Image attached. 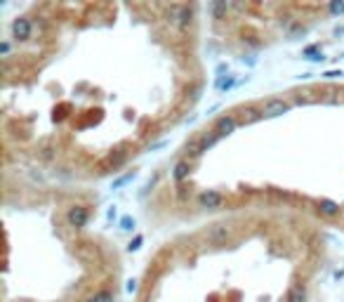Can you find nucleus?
Returning a JSON list of instances; mask_svg holds the SVG:
<instances>
[{"instance_id": "obj_1", "label": "nucleus", "mask_w": 344, "mask_h": 302, "mask_svg": "<svg viewBox=\"0 0 344 302\" xmlns=\"http://www.w3.org/2000/svg\"><path fill=\"white\" fill-rule=\"evenodd\" d=\"M285 111H290V104L283 102V99H269L264 104V109H262L264 116H280V114H285Z\"/></svg>"}, {"instance_id": "obj_2", "label": "nucleus", "mask_w": 344, "mask_h": 302, "mask_svg": "<svg viewBox=\"0 0 344 302\" xmlns=\"http://www.w3.org/2000/svg\"><path fill=\"white\" fill-rule=\"evenodd\" d=\"M87 217H90L87 208H80V206H76V208H71V210H68V222L73 224V227H83V224L87 222Z\"/></svg>"}, {"instance_id": "obj_3", "label": "nucleus", "mask_w": 344, "mask_h": 302, "mask_svg": "<svg viewBox=\"0 0 344 302\" xmlns=\"http://www.w3.org/2000/svg\"><path fill=\"white\" fill-rule=\"evenodd\" d=\"M219 137H222V135H219L217 130H208V132H203V135L198 137V149H200V154H203V151H208V149H210V146L215 144V142H217Z\"/></svg>"}, {"instance_id": "obj_4", "label": "nucleus", "mask_w": 344, "mask_h": 302, "mask_svg": "<svg viewBox=\"0 0 344 302\" xmlns=\"http://www.w3.org/2000/svg\"><path fill=\"white\" fill-rule=\"evenodd\" d=\"M200 206L203 208H217V206H222V194H217V191L200 194Z\"/></svg>"}, {"instance_id": "obj_5", "label": "nucleus", "mask_w": 344, "mask_h": 302, "mask_svg": "<svg viewBox=\"0 0 344 302\" xmlns=\"http://www.w3.org/2000/svg\"><path fill=\"white\" fill-rule=\"evenodd\" d=\"M215 130L219 132V135H229V132H234V130H236V118H234V116H222V118L217 120Z\"/></svg>"}, {"instance_id": "obj_6", "label": "nucleus", "mask_w": 344, "mask_h": 302, "mask_svg": "<svg viewBox=\"0 0 344 302\" xmlns=\"http://www.w3.org/2000/svg\"><path fill=\"white\" fill-rule=\"evenodd\" d=\"M12 31H14V36L17 38H28L31 36V24H28V19H17L14 22V26H12Z\"/></svg>"}, {"instance_id": "obj_7", "label": "nucleus", "mask_w": 344, "mask_h": 302, "mask_svg": "<svg viewBox=\"0 0 344 302\" xmlns=\"http://www.w3.org/2000/svg\"><path fill=\"white\" fill-rule=\"evenodd\" d=\"M208 238L215 241V243H222V241L229 238V229H226L224 224H217V227H212L210 232H208Z\"/></svg>"}, {"instance_id": "obj_8", "label": "nucleus", "mask_w": 344, "mask_h": 302, "mask_svg": "<svg viewBox=\"0 0 344 302\" xmlns=\"http://www.w3.org/2000/svg\"><path fill=\"white\" fill-rule=\"evenodd\" d=\"M240 114H243V123H255V120L264 118V114H262V111H257V109H252V106L243 109Z\"/></svg>"}, {"instance_id": "obj_9", "label": "nucleus", "mask_w": 344, "mask_h": 302, "mask_svg": "<svg viewBox=\"0 0 344 302\" xmlns=\"http://www.w3.org/2000/svg\"><path fill=\"white\" fill-rule=\"evenodd\" d=\"M189 24H191V7H189V5H182V12H179V24H177V26L186 28Z\"/></svg>"}, {"instance_id": "obj_10", "label": "nucleus", "mask_w": 344, "mask_h": 302, "mask_svg": "<svg viewBox=\"0 0 344 302\" xmlns=\"http://www.w3.org/2000/svg\"><path fill=\"white\" fill-rule=\"evenodd\" d=\"M288 302H304V286H295L290 290V295H288Z\"/></svg>"}, {"instance_id": "obj_11", "label": "nucleus", "mask_w": 344, "mask_h": 302, "mask_svg": "<svg viewBox=\"0 0 344 302\" xmlns=\"http://www.w3.org/2000/svg\"><path fill=\"white\" fill-rule=\"evenodd\" d=\"M189 170H191V165H189V161H182L177 168H174V180H184L186 175H189Z\"/></svg>"}, {"instance_id": "obj_12", "label": "nucleus", "mask_w": 344, "mask_h": 302, "mask_svg": "<svg viewBox=\"0 0 344 302\" xmlns=\"http://www.w3.org/2000/svg\"><path fill=\"white\" fill-rule=\"evenodd\" d=\"M321 210L325 212V215H335V212H337V206H335L332 201H321Z\"/></svg>"}, {"instance_id": "obj_13", "label": "nucleus", "mask_w": 344, "mask_h": 302, "mask_svg": "<svg viewBox=\"0 0 344 302\" xmlns=\"http://www.w3.org/2000/svg\"><path fill=\"white\" fill-rule=\"evenodd\" d=\"M111 300H113V295H111L108 290H102V293H97L90 302H111Z\"/></svg>"}, {"instance_id": "obj_14", "label": "nucleus", "mask_w": 344, "mask_h": 302, "mask_svg": "<svg viewBox=\"0 0 344 302\" xmlns=\"http://www.w3.org/2000/svg\"><path fill=\"white\" fill-rule=\"evenodd\" d=\"M330 10L332 12H344V2H332Z\"/></svg>"}, {"instance_id": "obj_15", "label": "nucleus", "mask_w": 344, "mask_h": 302, "mask_svg": "<svg viewBox=\"0 0 344 302\" xmlns=\"http://www.w3.org/2000/svg\"><path fill=\"white\" fill-rule=\"evenodd\" d=\"M132 227H134V222L130 220V217H125V220H123V229H132Z\"/></svg>"}, {"instance_id": "obj_16", "label": "nucleus", "mask_w": 344, "mask_h": 302, "mask_svg": "<svg viewBox=\"0 0 344 302\" xmlns=\"http://www.w3.org/2000/svg\"><path fill=\"white\" fill-rule=\"evenodd\" d=\"M128 290L132 293V290H137V281H130V286H128Z\"/></svg>"}]
</instances>
